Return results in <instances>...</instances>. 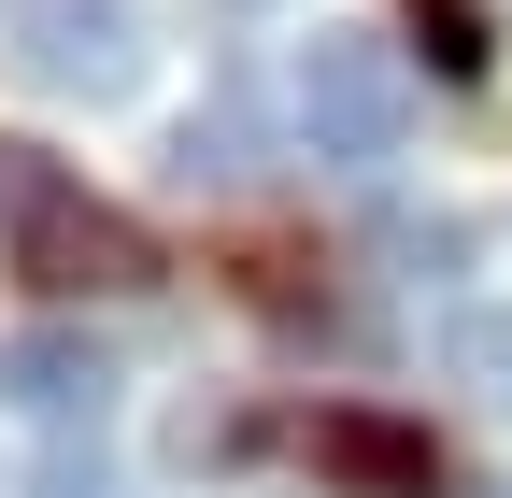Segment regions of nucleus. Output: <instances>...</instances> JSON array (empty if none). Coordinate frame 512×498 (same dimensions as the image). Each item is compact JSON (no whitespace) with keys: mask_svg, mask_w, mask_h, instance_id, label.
Wrapping results in <instances>:
<instances>
[{"mask_svg":"<svg viewBox=\"0 0 512 498\" xmlns=\"http://www.w3.org/2000/svg\"><path fill=\"white\" fill-rule=\"evenodd\" d=\"M0 242H15V271L43 299H114V285H157V242L128 228L114 200H86L72 171H57L43 143H0Z\"/></svg>","mask_w":512,"mask_h":498,"instance_id":"obj_1","label":"nucleus"},{"mask_svg":"<svg viewBox=\"0 0 512 498\" xmlns=\"http://www.w3.org/2000/svg\"><path fill=\"white\" fill-rule=\"evenodd\" d=\"M285 114H299V143L328 157V171H384L413 143V57L384 43V29H313L285 57Z\"/></svg>","mask_w":512,"mask_h":498,"instance_id":"obj_2","label":"nucleus"},{"mask_svg":"<svg viewBox=\"0 0 512 498\" xmlns=\"http://www.w3.org/2000/svg\"><path fill=\"white\" fill-rule=\"evenodd\" d=\"M0 57H15L29 86L100 100V86L143 72V15H128V0H0Z\"/></svg>","mask_w":512,"mask_h":498,"instance_id":"obj_3","label":"nucleus"},{"mask_svg":"<svg viewBox=\"0 0 512 498\" xmlns=\"http://www.w3.org/2000/svg\"><path fill=\"white\" fill-rule=\"evenodd\" d=\"M299 442H313V470H328L342 498H441V442H427L413 413H370V399H328V413L299 427Z\"/></svg>","mask_w":512,"mask_h":498,"instance_id":"obj_4","label":"nucleus"},{"mask_svg":"<svg viewBox=\"0 0 512 498\" xmlns=\"http://www.w3.org/2000/svg\"><path fill=\"white\" fill-rule=\"evenodd\" d=\"M114 399V356L86 342V328H15V342H0V413H29V427H72V413H100Z\"/></svg>","mask_w":512,"mask_h":498,"instance_id":"obj_5","label":"nucleus"},{"mask_svg":"<svg viewBox=\"0 0 512 498\" xmlns=\"http://www.w3.org/2000/svg\"><path fill=\"white\" fill-rule=\"evenodd\" d=\"M413 43H427V72H441V86H470V72H484V29H470V0H413Z\"/></svg>","mask_w":512,"mask_h":498,"instance_id":"obj_6","label":"nucleus"},{"mask_svg":"<svg viewBox=\"0 0 512 498\" xmlns=\"http://www.w3.org/2000/svg\"><path fill=\"white\" fill-rule=\"evenodd\" d=\"M456 370L512 399V314H456Z\"/></svg>","mask_w":512,"mask_h":498,"instance_id":"obj_7","label":"nucleus"},{"mask_svg":"<svg viewBox=\"0 0 512 498\" xmlns=\"http://www.w3.org/2000/svg\"><path fill=\"white\" fill-rule=\"evenodd\" d=\"M43 498H114V484H100V456H57V470H43Z\"/></svg>","mask_w":512,"mask_h":498,"instance_id":"obj_8","label":"nucleus"}]
</instances>
